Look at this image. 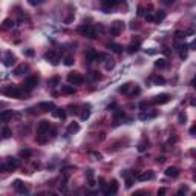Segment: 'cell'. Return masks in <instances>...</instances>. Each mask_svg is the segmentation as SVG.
I'll use <instances>...</instances> for the list:
<instances>
[{
    "label": "cell",
    "instance_id": "6da1fadb",
    "mask_svg": "<svg viewBox=\"0 0 196 196\" xmlns=\"http://www.w3.org/2000/svg\"><path fill=\"white\" fill-rule=\"evenodd\" d=\"M49 129H51V124L49 121H40L37 124V137H38V143H46V139L43 138L46 133H49Z\"/></svg>",
    "mask_w": 196,
    "mask_h": 196
},
{
    "label": "cell",
    "instance_id": "7a4b0ae2",
    "mask_svg": "<svg viewBox=\"0 0 196 196\" xmlns=\"http://www.w3.org/2000/svg\"><path fill=\"white\" fill-rule=\"evenodd\" d=\"M20 167V161L16 159V158H8V159H5V163L0 166V170H3V172H12V170H16V168Z\"/></svg>",
    "mask_w": 196,
    "mask_h": 196
},
{
    "label": "cell",
    "instance_id": "3957f363",
    "mask_svg": "<svg viewBox=\"0 0 196 196\" xmlns=\"http://www.w3.org/2000/svg\"><path fill=\"white\" fill-rule=\"evenodd\" d=\"M3 92H5V95H8V97L20 98V97H23V92H25V91H23V89H20L18 86H8Z\"/></svg>",
    "mask_w": 196,
    "mask_h": 196
},
{
    "label": "cell",
    "instance_id": "277c9868",
    "mask_svg": "<svg viewBox=\"0 0 196 196\" xmlns=\"http://www.w3.org/2000/svg\"><path fill=\"white\" fill-rule=\"evenodd\" d=\"M67 81L74 86H80V84H83L84 77L80 72H71V74H67Z\"/></svg>",
    "mask_w": 196,
    "mask_h": 196
},
{
    "label": "cell",
    "instance_id": "5b68a950",
    "mask_svg": "<svg viewBox=\"0 0 196 196\" xmlns=\"http://www.w3.org/2000/svg\"><path fill=\"white\" fill-rule=\"evenodd\" d=\"M37 84H38V77H37V75H31V77H28V78L25 80V83H23V91L29 92V91H32Z\"/></svg>",
    "mask_w": 196,
    "mask_h": 196
},
{
    "label": "cell",
    "instance_id": "8992f818",
    "mask_svg": "<svg viewBox=\"0 0 196 196\" xmlns=\"http://www.w3.org/2000/svg\"><path fill=\"white\" fill-rule=\"evenodd\" d=\"M123 28H124V23L120 22V20H115V22L110 25V34L113 37H117V35H120V34L123 32Z\"/></svg>",
    "mask_w": 196,
    "mask_h": 196
},
{
    "label": "cell",
    "instance_id": "52a82bcc",
    "mask_svg": "<svg viewBox=\"0 0 196 196\" xmlns=\"http://www.w3.org/2000/svg\"><path fill=\"white\" fill-rule=\"evenodd\" d=\"M168 101H170V95H168V93H159V95L152 98L150 104H166Z\"/></svg>",
    "mask_w": 196,
    "mask_h": 196
},
{
    "label": "cell",
    "instance_id": "ba28073f",
    "mask_svg": "<svg viewBox=\"0 0 196 196\" xmlns=\"http://www.w3.org/2000/svg\"><path fill=\"white\" fill-rule=\"evenodd\" d=\"M123 0H101V6H103V9L106 12H109L112 8H115V6H118Z\"/></svg>",
    "mask_w": 196,
    "mask_h": 196
},
{
    "label": "cell",
    "instance_id": "9c48e42d",
    "mask_svg": "<svg viewBox=\"0 0 196 196\" xmlns=\"http://www.w3.org/2000/svg\"><path fill=\"white\" fill-rule=\"evenodd\" d=\"M12 185H14V188H16V192H17V193H28V192H29V190H28V187H26L20 179H16Z\"/></svg>",
    "mask_w": 196,
    "mask_h": 196
},
{
    "label": "cell",
    "instance_id": "30bf717a",
    "mask_svg": "<svg viewBox=\"0 0 196 196\" xmlns=\"http://www.w3.org/2000/svg\"><path fill=\"white\" fill-rule=\"evenodd\" d=\"M38 109L43 110V112H52L54 109H55V104H54L52 101H45V103L38 104Z\"/></svg>",
    "mask_w": 196,
    "mask_h": 196
},
{
    "label": "cell",
    "instance_id": "8fae6325",
    "mask_svg": "<svg viewBox=\"0 0 196 196\" xmlns=\"http://www.w3.org/2000/svg\"><path fill=\"white\" fill-rule=\"evenodd\" d=\"M117 192H118V184H117V181L113 179V181L110 182V185L104 190V193H106V195H115Z\"/></svg>",
    "mask_w": 196,
    "mask_h": 196
},
{
    "label": "cell",
    "instance_id": "7c38bea8",
    "mask_svg": "<svg viewBox=\"0 0 196 196\" xmlns=\"http://www.w3.org/2000/svg\"><path fill=\"white\" fill-rule=\"evenodd\" d=\"M12 117H14V112H12V110H3V112H0V121H3V123L9 121Z\"/></svg>",
    "mask_w": 196,
    "mask_h": 196
},
{
    "label": "cell",
    "instance_id": "4fadbf2b",
    "mask_svg": "<svg viewBox=\"0 0 196 196\" xmlns=\"http://www.w3.org/2000/svg\"><path fill=\"white\" fill-rule=\"evenodd\" d=\"M16 63V58H14V55H12V52H6V55H5V66H8V67H11L12 64Z\"/></svg>",
    "mask_w": 196,
    "mask_h": 196
},
{
    "label": "cell",
    "instance_id": "5bb4252c",
    "mask_svg": "<svg viewBox=\"0 0 196 196\" xmlns=\"http://www.w3.org/2000/svg\"><path fill=\"white\" fill-rule=\"evenodd\" d=\"M179 175V170L176 167H167L166 168V176H168V178H176Z\"/></svg>",
    "mask_w": 196,
    "mask_h": 196
},
{
    "label": "cell",
    "instance_id": "9a60e30c",
    "mask_svg": "<svg viewBox=\"0 0 196 196\" xmlns=\"http://www.w3.org/2000/svg\"><path fill=\"white\" fill-rule=\"evenodd\" d=\"M164 18H166V12H164V11H156V12H153V22L161 23Z\"/></svg>",
    "mask_w": 196,
    "mask_h": 196
},
{
    "label": "cell",
    "instance_id": "2e32d148",
    "mask_svg": "<svg viewBox=\"0 0 196 196\" xmlns=\"http://www.w3.org/2000/svg\"><path fill=\"white\" fill-rule=\"evenodd\" d=\"M156 115H158V112H149V110L146 112V110H143L139 113V118L141 120H150V118H155Z\"/></svg>",
    "mask_w": 196,
    "mask_h": 196
},
{
    "label": "cell",
    "instance_id": "e0dca14e",
    "mask_svg": "<svg viewBox=\"0 0 196 196\" xmlns=\"http://www.w3.org/2000/svg\"><path fill=\"white\" fill-rule=\"evenodd\" d=\"M139 46H141V40H139V38H137V42L133 40V42L130 43V46H129L127 49H129V52H130V54H133V52H137V51L139 49Z\"/></svg>",
    "mask_w": 196,
    "mask_h": 196
},
{
    "label": "cell",
    "instance_id": "ac0fdd59",
    "mask_svg": "<svg viewBox=\"0 0 196 196\" xmlns=\"http://www.w3.org/2000/svg\"><path fill=\"white\" fill-rule=\"evenodd\" d=\"M153 172H144V173H141V175H138V181H150V179H153Z\"/></svg>",
    "mask_w": 196,
    "mask_h": 196
},
{
    "label": "cell",
    "instance_id": "d6986e66",
    "mask_svg": "<svg viewBox=\"0 0 196 196\" xmlns=\"http://www.w3.org/2000/svg\"><path fill=\"white\" fill-rule=\"evenodd\" d=\"M107 48L112 49L113 52H117V54H121V52H123V46L118 45V43H109V45H107Z\"/></svg>",
    "mask_w": 196,
    "mask_h": 196
},
{
    "label": "cell",
    "instance_id": "ffe728a7",
    "mask_svg": "<svg viewBox=\"0 0 196 196\" xmlns=\"http://www.w3.org/2000/svg\"><path fill=\"white\" fill-rule=\"evenodd\" d=\"M52 115H54L55 118H60V120H64V118H66V113H64V110H63V109H57V107L52 110Z\"/></svg>",
    "mask_w": 196,
    "mask_h": 196
},
{
    "label": "cell",
    "instance_id": "44dd1931",
    "mask_svg": "<svg viewBox=\"0 0 196 196\" xmlns=\"http://www.w3.org/2000/svg\"><path fill=\"white\" fill-rule=\"evenodd\" d=\"M80 130V126L77 123H71L67 126V135H72V133H77Z\"/></svg>",
    "mask_w": 196,
    "mask_h": 196
},
{
    "label": "cell",
    "instance_id": "7402d4cb",
    "mask_svg": "<svg viewBox=\"0 0 196 196\" xmlns=\"http://www.w3.org/2000/svg\"><path fill=\"white\" fill-rule=\"evenodd\" d=\"M62 93L72 95V93H75V87H74V86H62Z\"/></svg>",
    "mask_w": 196,
    "mask_h": 196
},
{
    "label": "cell",
    "instance_id": "603a6c76",
    "mask_svg": "<svg viewBox=\"0 0 196 196\" xmlns=\"http://www.w3.org/2000/svg\"><path fill=\"white\" fill-rule=\"evenodd\" d=\"M86 60H87V63H92L93 60H97V52L95 51H89L87 55H86Z\"/></svg>",
    "mask_w": 196,
    "mask_h": 196
},
{
    "label": "cell",
    "instance_id": "cb8c5ba5",
    "mask_svg": "<svg viewBox=\"0 0 196 196\" xmlns=\"http://www.w3.org/2000/svg\"><path fill=\"white\" fill-rule=\"evenodd\" d=\"M26 69H28V66H26V64H20V66L16 67L14 74H16V75H22L23 72H26Z\"/></svg>",
    "mask_w": 196,
    "mask_h": 196
},
{
    "label": "cell",
    "instance_id": "d4e9b609",
    "mask_svg": "<svg viewBox=\"0 0 196 196\" xmlns=\"http://www.w3.org/2000/svg\"><path fill=\"white\" fill-rule=\"evenodd\" d=\"M48 84L51 86V87H55V86H58L60 84V77L58 75H55V77H52L49 81H48Z\"/></svg>",
    "mask_w": 196,
    "mask_h": 196
},
{
    "label": "cell",
    "instance_id": "484cf974",
    "mask_svg": "<svg viewBox=\"0 0 196 196\" xmlns=\"http://www.w3.org/2000/svg\"><path fill=\"white\" fill-rule=\"evenodd\" d=\"M12 25H14V22H12L11 18H6L5 22H3V26H2V29H9V28H12Z\"/></svg>",
    "mask_w": 196,
    "mask_h": 196
},
{
    "label": "cell",
    "instance_id": "4316f807",
    "mask_svg": "<svg viewBox=\"0 0 196 196\" xmlns=\"http://www.w3.org/2000/svg\"><path fill=\"white\" fill-rule=\"evenodd\" d=\"M150 80H152V81H153V83H156V84H164V83H166V80H164L163 77H158V75H155V77H152Z\"/></svg>",
    "mask_w": 196,
    "mask_h": 196
},
{
    "label": "cell",
    "instance_id": "83f0119b",
    "mask_svg": "<svg viewBox=\"0 0 196 196\" xmlns=\"http://www.w3.org/2000/svg\"><path fill=\"white\" fill-rule=\"evenodd\" d=\"M155 67H159V69H163V67H166V60L164 58H159L155 62Z\"/></svg>",
    "mask_w": 196,
    "mask_h": 196
},
{
    "label": "cell",
    "instance_id": "f1b7e54d",
    "mask_svg": "<svg viewBox=\"0 0 196 196\" xmlns=\"http://www.w3.org/2000/svg\"><path fill=\"white\" fill-rule=\"evenodd\" d=\"M130 86H132L130 83H126V84H123V86L120 87V92H121V93H127V92H129V87H130Z\"/></svg>",
    "mask_w": 196,
    "mask_h": 196
},
{
    "label": "cell",
    "instance_id": "f546056e",
    "mask_svg": "<svg viewBox=\"0 0 196 196\" xmlns=\"http://www.w3.org/2000/svg\"><path fill=\"white\" fill-rule=\"evenodd\" d=\"M20 155H22V156H23V158H29V156H31V155H32V152L29 150V149H23V150H22V152H20Z\"/></svg>",
    "mask_w": 196,
    "mask_h": 196
},
{
    "label": "cell",
    "instance_id": "4dcf8cb0",
    "mask_svg": "<svg viewBox=\"0 0 196 196\" xmlns=\"http://www.w3.org/2000/svg\"><path fill=\"white\" fill-rule=\"evenodd\" d=\"M64 64H66V66H72V64H74V57H72V55H67V57L64 58Z\"/></svg>",
    "mask_w": 196,
    "mask_h": 196
},
{
    "label": "cell",
    "instance_id": "1f68e13d",
    "mask_svg": "<svg viewBox=\"0 0 196 196\" xmlns=\"http://www.w3.org/2000/svg\"><path fill=\"white\" fill-rule=\"evenodd\" d=\"M2 137H3V138H9V137H11V130L8 129V127H3V130H2Z\"/></svg>",
    "mask_w": 196,
    "mask_h": 196
},
{
    "label": "cell",
    "instance_id": "d6a6232c",
    "mask_svg": "<svg viewBox=\"0 0 196 196\" xmlns=\"http://www.w3.org/2000/svg\"><path fill=\"white\" fill-rule=\"evenodd\" d=\"M98 78H100L98 72H91L89 74V80H91V81H93V80H98Z\"/></svg>",
    "mask_w": 196,
    "mask_h": 196
},
{
    "label": "cell",
    "instance_id": "836d02e7",
    "mask_svg": "<svg viewBox=\"0 0 196 196\" xmlns=\"http://www.w3.org/2000/svg\"><path fill=\"white\" fill-rule=\"evenodd\" d=\"M29 2V5H32V6H37V5H42L45 0H28Z\"/></svg>",
    "mask_w": 196,
    "mask_h": 196
},
{
    "label": "cell",
    "instance_id": "e575fe53",
    "mask_svg": "<svg viewBox=\"0 0 196 196\" xmlns=\"http://www.w3.org/2000/svg\"><path fill=\"white\" fill-rule=\"evenodd\" d=\"M89 117H91V110H84V112L81 113V120H83V121H84V120H87Z\"/></svg>",
    "mask_w": 196,
    "mask_h": 196
},
{
    "label": "cell",
    "instance_id": "d590c367",
    "mask_svg": "<svg viewBox=\"0 0 196 196\" xmlns=\"http://www.w3.org/2000/svg\"><path fill=\"white\" fill-rule=\"evenodd\" d=\"M178 120H179V123H182V124H184V123H185V120H187V117H185V113H179V117H178Z\"/></svg>",
    "mask_w": 196,
    "mask_h": 196
},
{
    "label": "cell",
    "instance_id": "8d00e7d4",
    "mask_svg": "<svg viewBox=\"0 0 196 196\" xmlns=\"http://www.w3.org/2000/svg\"><path fill=\"white\" fill-rule=\"evenodd\" d=\"M146 20H147V22H153V12H149V14H146Z\"/></svg>",
    "mask_w": 196,
    "mask_h": 196
},
{
    "label": "cell",
    "instance_id": "74e56055",
    "mask_svg": "<svg viewBox=\"0 0 196 196\" xmlns=\"http://www.w3.org/2000/svg\"><path fill=\"white\" fill-rule=\"evenodd\" d=\"M23 54H25V55H28V57H32L34 55V51L32 49H26V51H23Z\"/></svg>",
    "mask_w": 196,
    "mask_h": 196
},
{
    "label": "cell",
    "instance_id": "f35d334b",
    "mask_svg": "<svg viewBox=\"0 0 196 196\" xmlns=\"http://www.w3.org/2000/svg\"><path fill=\"white\" fill-rule=\"evenodd\" d=\"M146 149H147V147H146V144H144V143H141V144H139V147H138V150H139V152H144Z\"/></svg>",
    "mask_w": 196,
    "mask_h": 196
},
{
    "label": "cell",
    "instance_id": "ab89813d",
    "mask_svg": "<svg viewBox=\"0 0 196 196\" xmlns=\"http://www.w3.org/2000/svg\"><path fill=\"white\" fill-rule=\"evenodd\" d=\"M139 107H141V109H146V107H149V103L143 101V103H139Z\"/></svg>",
    "mask_w": 196,
    "mask_h": 196
},
{
    "label": "cell",
    "instance_id": "60d3db41",
    "mask_svg": "<svg viewBox=\"0 0 196 196\" xmlns=\"http://www.w3.org/2000/svg\"><path fill=\"white\" fill-rule=\"evenodd\" d=\"M72 20H74V16H71V17H67V18L64 20V22H66V23H71V22H72Z\"/></svg>",
    "mask_w": 196,
    "mask_h": 196
},
{
    "label": "cell",
    "instance_id": "b9f144b4",
    "mask_svg": "<svg viewBox=\"0 0 196 196\" xmlns=\"http://www.w3.org/2000/svg\"><path fill=\"white\" fill-rule=\"evenodd\" d=\"M158 195H166V188H159V190H158Z\"/></svg>",
    "mask_w": 196,
    "mask_h": 196
},
{
    "label": "cell",
    "instance_id": "7bdbcfd3",
    "mask_svg": "<svg viewBox=\"0 0 196 196\" xmlns=\"http://www.w3.org/2000/svg\"><path fill=\"white\" fill-rule=\"evenodd\" d=\"M156 161H158V163H164V161H166V158H164V156H161V158H158Z\"/></svg>",
    "mask_w": 196,
    "mask_h": 196
},
{
    "label": "cell",
    "instance_id": "ee69618b",
    "mask_svg": "<svg viewBox=\"0 0 196 196\" xmlns=\"http://www.w3.org/2000/svg\"><path fill=\"white\" fill-rule=\"evenodd\" d=\"M175 0H164V3H167V5H170V3H173Z\"/></svg>",
    "mask_w": 196,
    "mask_h": 196
},
{
    "label": "cell",
    "instance_id": "f6af8a7d",
    "mask_svg": "<svg viewBox=\"0 0 196 196\" xmlns=\"http://www.w3.org/2000/svg\"><path fill=\"white\" fill-rule=\"evenodd\" d=\"M195 130H196V127H195V126H193V127H192V129H190V133H192V135H193V133H195Z\"/></svg>",
    "mask_w": 196,
    "mask_h": 196
},
{
    "label": "cell",
    "instance_id": "bcb514c9",
    "mask_svg": "<svg viewBox=\"0 0 196 196\" xmlns=\"http://www.w3.org/2000/svg\"><path fill=\"white\" fill-rule=\"evenodd\" d=\"M5 106V103H3V101H0V107H3Z\"/></svg>",
    "mask_w": 196,
    "mask_h": 196
}]
</instances>
